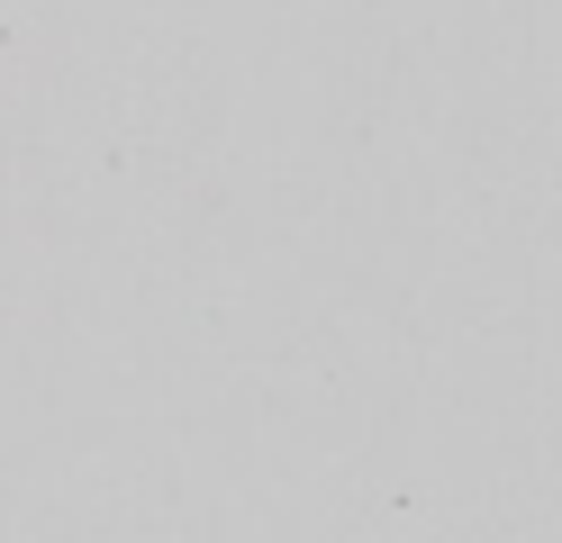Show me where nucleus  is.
Here are the masks:
<instances>
[]
</instances>
